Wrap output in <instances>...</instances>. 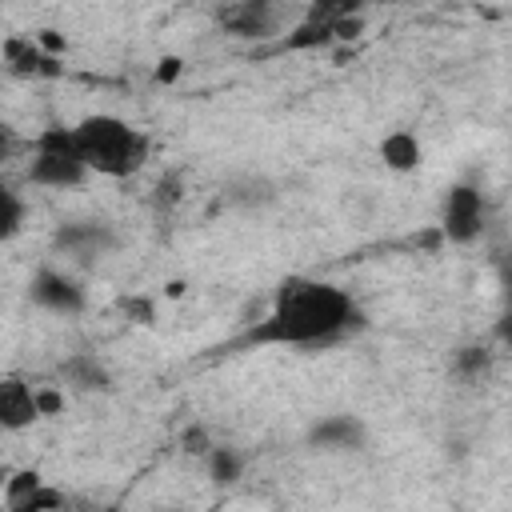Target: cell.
<instances>
[{
	"label": "cell",
	"mask_w": 512,
	"mask_h": 512,
	"mask_svg": "<svg viewBox=\"0 0 512 512\" xmlns=\"http://www.w3.org/2000/svg\"><path fill=\"white\" fill-rule=\"evenodd\" d=\"M360 324L352 296L328 280L288 276L272 296V312L248 328L244 344H328Z\"/></svg>",
	"instance_id": "obj_1"
},
{
	"label": "cell",
	"mask_w": 512,
	"mask_h": 512,
	"mask_svg": "<svg viewBox=\"0 0 512 512\" xmlns=\"http://www.w3.org/2000/svg\"><path fill=\"white\" fill-rule=\"evenodd\" d=\"M72 140H76V152H80L84 168L96 172V176L128 180L148 164V136L140 128H132L128 120L108 116V112L84 116L72 128Z\"/></svg>",
	"instance_id": "obj_2"
},
{
	"label": "cell",
	"mask_w": 512,
	"mask_h": 512,
	"mask_svg": "<svg viewBox=\"0 0 512 512\" xmlns=\"http://www.w3.org/2000/svg\"><path fill=\"white\" fill-rule=\"evenodd\" d=\"M28 180L40 188H76L88 180V168H84L76 140H72V128H44L32 140Z\"/></svg>",
	"instance_id": "obj_3"
},
{
	"label": "cell",
	"mask_w": 512,
	"mask_h": 512,
	"mask_svg": "<svg viewBox=\"0 0 512 512\" xmlns=\"http://www.w3.org/2000/svg\"><path fill=\"white\" fill-rule=\"evenodd\" d=\"M288 16H296V8H276L268 0H240V4H224L216 12V24L240 40H264L276 36Z\"/></svg>",
	"instance_id": "obj_4"
},
{
	"label": "cell",
	"mask_w": 512,
	"mask_h": 512,
	"mask_svg": "<svg viewBox=\"0 0 512 512\" xmlns=\"http://www.w3.org/2000/svg\"><path fill=\"white\" fill-rule=\"evenodd\" d=\"M484 228V200L472 184H456L444 196V220H440V236L452 244H472Z\"/></svg>",
	"instance_id": "obj_5"
},
{
	"label": "cell",
	"mask_w": 512,
	"mask_h": 512,
	"mask_svg": "<svg viewBox=\"0 0 512 512\" xmlns=\"http://www.w3.org/2000/svg\"><path fill=\"white\" fill-rule=\"evenodd\" d=\"M4 508H8V512H64L68 500H64V492H56L52 484H44L32 468H24V472H16V476L8 480V488H4Z\"/></svg>",
	"instance_id": "obj_6"
},
{
	"label": "cell",
	"mask_w": 512,
	"mask_h": 512,
	"mask_svg": "<svg viewBox=\"0 0 512 512\" xmlns=\"http://www.w3.org/2000/svg\"><path fill=\"white\" fill-rule=\"evenodd\" d=\"M56 248H60L64 256L88 264V260L112 252V248H116V236H112V228L100 224V220H76V224H60V228H56Z\"/></svg>",
	"instance_id": "obj_7"
},
{
	"label": "cell",
	"mask_w": 512,
	"mask_h": 512,
	"mask_svg": "<svg viewBox=\"0 0 512 512\" xmlns=\"http://www.w3.org/2000/svg\"><path fill=\"white\" fill-rule=\"evenodd\" d=\"M32 300H36L40 308H48V312H60V316L84 312V288H80L72 276L56 272V268H40V272L32 276Z\"/></svg>",
	"instance_id": "obj_8"
},
{
	"label": "cell",
	"mask_w": 512,
	"mask_h": 512,
	"mask_svg": "<svg viewBox=\"0 0 512 512\" xmlns=\"http://www.w3.org/2000/svg\"><path fill=\"white\" fill-rule=\"evenodd\" d=\"M40 416V400H36V388L24 384L20 376H4L0 384V420L4 428H28L32 420Z\"/></svg>",
	"instance_id": "obj_9"
},
{
	"label": "cell",
	"mask_w": 512,
	"mask_h": 512,
	"mask_svg": "<svg viewBox=\"0 0 512 512\" xmlns=\"http://www.w3.org/2000/svg\"><path fill=\"white\" fill-rule=\"evenodd\" d=\"M60 380H68V384L80 388V392H108V388H112L108 368H104L96 356H88V352L68 356V360L60 364Z\"/></svg>",
	"instance_id": "obj_10"
},
{
	"label": "cell",
	"mask_w": 512,
	"mask_h": 512,
	"mask_svg": "<svg viewBox=\"0 0 512 512\" xmlns=\"http://www.w3.org/2000/svg\"><path fill=\"white\" fill-rule=\"evenodd\" d=\"M4 56H8L12 72H20V76H56L60 72L56 56L40 52V44H32V40H8Z\"/></svg>",
	"instance_id": "obj_11"
},
{
	"label": "cell",
	"mask_w": 512,
	"mask_h": 512,
	"mask_svg": "<svg viewBox=\"0 0 512 512\" xmlns=\"http://www.w3.org/2000/svg\"><path fill=\"white\" fill-rule=\"evenodd\" d=\"M312 444H320V448H360L364 444V428L352 416H328V420H320L312 428Z\"/></svg>",
	"instance_id": "obj_12"
},
{
	"label": "cell",
	"mask_w": 512,
	"mask_h": 512,
	"mask_svg": "<svg viewBox=\"0 0 512 512\" xmlns=\"http://www.w3.org/2000/svg\"><path fill=\"white\" fill-rule=\"evenodd\" d=\"M380 156H384V164H388V168L408 172V168H416V164H420V144H416V136H412V132H392V136H384Z\"/></svg>",
	"instance_id": "obj_13"
},
{
	"label": "cell",
	"mask_w": 512,
	"mask_h": 512,
	"mask_svg": "<svg viewBox=\"0 0 512 512\" xmlns=\"http://www.w3.org/2000/svg\"><path fill=\"white\" fill-rule=\"evenodd\" d=\"M208 468H212V480L232 484V480H240L244 460H240V452H236V448H212V452H208Z\"/></svg>",
	"instance_id": "obj_14"
},
{
	"label": "cell",
	"mask_w": 512,
	"mask_h": 512,
	"mask_svg": "<svg viewBox=\"0 0 512 512\" xmlns=\"http://www.w3.org/2000/svg\"><path fill=\"white\" fill-rule=\"evenodd\" d=\"M488 364H492V352H488V348H476V344H472V348H460V352H456V372L468 376V380L484 376Z\"/></svg>",
	"instance_id": "obj_15"
},
{
	"label": "cell",
	"mask_w": 512,
	"mask_h": 512,
	"mask_svg": "<svg viewBox=\"0 0 512 512\" xmlns=\"http://www.w3.org/2000/svg\"><path fill=\"white\" fill-rule=\"evenodd\" d=\"M20 220H24V204H20V196L12 192V188H4V240H12L16 232H20Z\"/></svg>",
	"instance_id": "obj_16"
},
{
	"label": "cell",
	"mask_w": 512,
	"mask_h": 512,
	"mask_svg": "<svg viewBox=\"0 0 512 512\" xmlns=\"http://www.w3.org/2000/svg\"><path fill=\"white\" fill-rule=\"evenodd\" d=\"M36 400H40V416L44 412H60V404H64L56 388H36Z\"/></svg>",
	"instance_id": "obj_17"
},
{
	"label": "cell",
	"mask_w": 512,
	"mask_h": 512,
	"mask_svg": "<svg viewBox=\"0 0 512 512\" xmlns=\"http://www.w3.org/2000/svg\"><path fill=\"white\" fill-rule=\"evenodd\" d=\"M500 288H504V300H508V308H512V252L500 256Z\"/></svg>",
	"instance_id": "obj_18"
},
{
	"label": "cell",
	"mask_w": 512,
	"mask_h": 512,
	"mask_svg": "<svg viewBox=\"0 0 512 512\" xmlns=\"http://www.w3.org/2000/svg\"><path fill=\"white\" fill-rule=\"evenodd\" d=\"M496 340L512 348V308H508V312H504V316L496 320Z\"/></svg>",
	"instance_id": "obj_19"
},
{
	"label": "cell",
	"mask_w": 512,
	"mask_h": 512,
	"mask_svg": "<svg viewBox=\"0 0 512 512\" xmlns=\"http://www.w3.org/2000/svg\"><path fill=\"white\" fill-rule=\"evenodd\" d=\"M92 512H120V508H116V504H108V508H92Z\"/></svg>",
	"instance_id": "obj_20"
}]
</instances>
